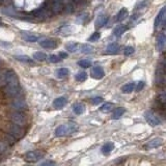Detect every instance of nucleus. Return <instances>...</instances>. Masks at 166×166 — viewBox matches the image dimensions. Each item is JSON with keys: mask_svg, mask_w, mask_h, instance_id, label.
I'll return each mask as SVG.
<instances>
[{"mask_svg": "<svg viewBox=\"0 0 166 166\" xmlns=\"http://www.w3.org/2000/svg\"><path fill=\"white\" fill-rule=\"evenodd\" d=\"M134 53V48H133L132 46H128V47H126L124 50V54L126 55V56H129V55H131Z\"/></svg>", "mask_w": 166, "mask_h": 166, "instance_id": "72a5a7b5", "label": "nucleus"}, {"mask_svg": "<svg viewBox=\"0 0 166 166\" xmlns=\"http://www.w3.org/2000/svg\"><path fill=\"white\" fill-rule=\"evenodd\" d=\"M165 44H166V37L164 33H159L158 37H157V50L159 52H162L165 48Z\"/></svg>", "mask_w": 166, "mask_h": 166, "instance_id": "ddd939ff", "label": "nucleus"}, {"mask_svg": "<svg viewBox=\"0 0 166 166\" xmlns=\"http://www.w3.org/2000/svg\"><path fill=\"white\" fill-rule=\"evenodd\" d=\"M73 110L76 114H82L83 112L85 111V106L81 103L75 104V105L73 106Z\"/></svg>", "mask_w": 166, "mask_h": 166, "instance_id": "5701e85b", "label": "nucleus"}, {"mask_svg": "<svg viewBox=\"0 0 166 166\" xmlns=\"http://www.w3.org/2000/svg\"><path fill=\"white\" fill-rule=\"evenodd\" d=\"M102 102H103V99L101 97H97V98H94V99L91 100V104H94V105H98V104H100Z\"/></svg>", "mask_w": 166, "mask_h": 166, "instance_id": "f704fd0d", "label": "nucleus"}, {"mask_svg": "<svg viewBox=\"0 0 166 166\" xmlns=\"http://www.w3.org/2000/svg\"><path fill=\"white\" fill-rule=\"evenodd\" d=\"M91 77L94 79H102L105 76V72H104L103 68L100 66H96L91 69Z\"/></svg>", "mask_w": 166, "mask_h": 166, "instance_id": "f8f14e48", "label": "nucleus"}, {"mask_svg": "<svg viewBox=\"0 0 166 166\" xmlns=\"http://www.w3.org/2000/svg\"><path fill=\"white\" fill-rule=\"evenodd\" d=\"M124 113V108H121V107L116 108L114 110L113 113H112V118H113V120H117V118H120Z\"/></svg>", "mask_w": 166, "mask_h": 166, "instance_id": "393cba45", "label": "nucleus"}, {"mask_svg": "<svg viewBox=\"0 0 166 166\" xmlns=\"http://www.w3.org/2000/svg\"><path fill=\"white\" fill-rule=\"evenodd\" d=\"M59 57H60V58H66L67 57V56H68V54H67V53H63V52H60V53H59Z\"/></svg>", "mask_w": 166, "mask_h": 166, "instance_id": "58836bf2", "label": "nucleus"}, {"mask_svg": "<svg viewBox=\"0 0 166 166\" xmlns=\"http://www.w3.org/2000/svg\"><path fill=\"white\" fill-rule=\"evenodd\" d=\"M127 30H128V27H127V26H124V25H118L117 27L113 30V34L115 35V37H121V35H123Z\"/></svg>", "mask_w": 166, "mask_h": 166, "instance_id": "6ab92c4d", "label": "nucleus"}, {"mask_svg": "<svg viewBox=\"0 0 166 166\" xmlns=\"http://www.w3.org/2000/svg\"><path fill=\"white\" fill-rule=\"evenodd\" d=\"M78 64L81 68H84V69H87V68L90 67L91 62L90 60H87V59H83V60H80L78 61Z\"/></svg>", "mask_w": 166, "mask_h": 166, "instance_id": "7c9ffc66", "label": "nucleus"}, {"mask_svg": "<svg viewBox=\"0 0 166 166\" xmlns=\"http://www.w3.org/2000/svg\"><path fill=\"white\" fill-rule=\"evenodd\" d=\"M7 132H8V134L14 136V137L17 139L21 138L23 135H24V130L22 129V127L17 124H14V123L7 126Z\"/></svg>", "mask_w": 166, "mask_h": 166, "instance_id": "7ed1b4c3", "label": "nucleus"}, {"mask_svg": "<svg viewBox=\"0 0 166 166\" xmlns=\"http://www.w3.org/2000/svg\"><path fill=\"white\" fill-rule=\"evenodd\" d=\"M33 58L38 61H45L47 59V55L44 52H35L33 54Z\"/></svg>", "mask_w": 166, "mask_h": 166, "instance_id": "a878e982", "label": "nucleus"}, {"mask_svg": "<svg viewBox=\"0 0 166 166\" xmlns=\"http://www.w3.org/2000/svg\"><path fill=\"white\" fill-rule=\"evenodd\" d=\"M127 17H128V10L124 7L118 11V14L116 15V18H115V21H116V22H121V21H124Z\"/></svg>", "mask_w": 166, "mask_h": 166, "instance_id": "a211bd4d", "label": "nucleus"}, {"mask_svg": "<svg viewBox=\"0 0 166 166\" xmlns=\"http://www.w3.org/2000/svg\"><path fill=\"white\" fill-rule=\"evenodd\" d=\"M100 37H101V33H100V32H94V33H93L90 37L88 41H90V42H96L98 40H100Z\"/></svg>", "mask_w": 166, "mask_h": 166, "instance_id": "473e14b6", "label": "nucleus"}, {"mask_svg": "<svg viewBox=\"0 0 166 166\" xmlns=\"http://www.w3.org/2000/svg\"><path fill=\"white\" fill-rule=\"evenodd\" d=\"M108 21V16H106V15H101V16L98 17V19L96 21V27L97 28H100L104 26L107 23Z\"/></svg>", "mask_w": 166, "mask_h": 166, "instance_id": "f3484780", "label": "nucleus"}, {"mask_svg": "<svg viewBox=\"0 0 166 166\" xmlns=\"http://www.w3.org/2000/svg\"><path fill=\"white\" fill-rule=\"evenodd\" d=\"M55 162H51V161H47V162H43L41 163V165H54Z\"/></svg>", "mask_w": 166, "mask_h": 166, "instance_id": "4c0bfd02", "label": "nucleus"}, {"mask_svg": "<svg viewBox=\"0 0 166 166\" xmlns=\"http://www.w3.org/2000/svg\"><path fill=\"white\" fill-rule=\"evenodd\" d=\"M162 144H163V139L157 137L147 142V143L145 144V149H155V147L161 146Z\"/></svg>", "mask_w": 166, "mask_h": 166, "instance_id": "4468645a", "label": "nucleus"}, {"mask_svg": "<svg viewBox=\"0 0 166 166\" xmlns=\"http://www.w3.org/2000/svg\"><path fill=\"white\" fill-rule=\"evenodd\" d=\"M21 37H22L24 41L29 42V43H34V42H37L40 38L37 34H34L29 31H21Z\"/></svg>", "mask_w": 166, "mask_h": 166, "instance_id": "9d476101", "label": "nucleus"}, {"mask_svg": "<svg viewBox=\"0 0 166 166\" xmlns=\"http://www.w3.org/2000/svg\"><path fill=\"white\" fill-rule=\"evenodd\" d=\"M11 120L13 121L14 124H17L21 127H23V126H25V124H26V116L22 112L17 111L11 115Z\"/></svg>", "mask_w": 166, "mask_h": 166, "instance_id": "423d86ee", "label": "nucleus"}, {"mask_svg": "<svg viewBox=\"0 0 166 166\" xmlns=\"http://www.w3.org/2000/svg\"><path fill=\"white\" fill-rule=\"evenodd\" d=\"M40 45L46 49H54L58 46V42L52 40V38H45L40 42Z\"/></svg>", "mask_w": 166, "mask_h": 166, "instance_id": "1a4fd4ad", "label": "nucleus"}, {"mask_svg": "<svg viewBox=\"0 0 166 166\" xmlns=\"http://www.w3.org/2000/svg\"><path fill=\"white\" fill-rule=\"evenodd\" d=\"M11 107L16 109L17 111H23L27 108V105H26V102L23 99H16L11 103Z\"/></svg>", "mask_w": 166, "mask_h": 166, "instance_id": "9b49d317", "label": "nucleus"}, {"mask_svg": "<svg viewBox=\"0 0 166 166\" xmlns=\"http://www.w3.org/2000/svg\"><path fill=\"white\" fill-rule=\"evenodd\" d=\"M70 74V71L66 69V68H61L56 71V77L59 79H62V78H66V77Z\"/></svg>", "mask_w": 166, "mask_h": 166, "instance_id": "4be33fe9", "label": "nucleus"}, {"mask_svg": "<svg viewBox=\"0 0 166 166\" xmlns=\"http://www.w3.org/2000/svg\"><path fill=\"white\" fill-rule=\"evenodd\" d=\"M64 8L63 3L60 1V0H55V1L52 2L51 7H50V11H51L52 15H57L60 14Z\"/></svg>", "mask_w": 166, "mask_h": 166, "instance_id": "6e6552de", "label": "nucleus"}, {"mask_svg": "<svg viewBox=\"0 0 166 166\" xmlns=\"http://www.w3.org/2000/svg\"><path fill=\"white\" fill-rule=\"evenodd\" d=\"M165 18H166V7H163L155 20V29L162 27L165 24Z\"/></svg>", "mask_w": 166, "mask_h": 166, "instance_id": "0eeeda50", "label": "nucleus"}, {"mask_svg": "<svg viewBox=\"0 0 166 166\" xmlns=\"http://www.w3.org/2000/svg\"><path fill=\"white\" fill-rule=\"evenodd\" d=\"M48 60H49L50 62H52V63H56V62L60 61V60H61V58L59 57L58 55H54V54H52V55H50L49 57H48Z\"/></svg>", "mask_w": 166, "mask_h": 166, "instance_id": "2f4dec72", "label": "nucleus"}, {"mask_svg": "<svg viewBox=\"0 0 166 166\" xmlns=\"http://www.w3.org/2000/svg\"><path fill=\"white\" fill-rule=\"evenodd\" d=\"M5 150H7V145L3 142H0V153H3Z\"/></svg>", "mask_w": 166, "mask_h": 166, "instance_id": "e433bc0d", "label": "nucleus"}, {"mask_svg": "<svg viewBox=\"0 0 166 166\" xmlns=\"http://www.w3.org/2000/svg\"><path fill=\"white\" fill-rule=\"evenodd\" d=\"M135 88V83L134 82H130V83H127L124 86H123V93L124 94H130L134 90Z\"/></svg>", "mask_w": 166, "mask_h": 166, "instance_id": "b1692460", "label": "nucleus"}, {"mask_svg": "<svg viewBox=\"0 0 166 166\" xmlns=\"http://www.w3.org/2000/svg\"><path fill=\"white\" fill-rule=\"evenodd\" d=\"M118 50H120V46L117 45V44H110L107 48L105 50V54H109V55H112V54H116L118 52Z\"/></svg>", "mask_w": 166, "mask_h": 166, "instance_id": "2eb2a0df", "label": "nucleus"}, {"mask_svg": "<svg viewBox=\"0 0 166 166\" xmlns=\"http://www.w3.org/2000/svg\"><path fill=\"white\" fill-rule=\"evenodd\" d=\"M67 104V99L64 97H59L57 99L54 100V102H53V106H54L55 108H62L64 107V105Z\"/></svg>", "mask_w": 166, "mask_h": 166, "instance_id": "dca6fc26", "label": "nucleus"}, {"mask_svg": "<svg viewBox=\"0 0 166 166\" xmlns=\"http://www.w3.org/2000/svg\"><path fill=\"white\" fill-rule=\"evenodd\" d=\"M144 117L146 121L149 123L151 126L155 127V126H159L160 124H161V120H160V117L157 115L156 113H154L153 111H145L144 113Z\"/></svg>", "mask_w": 166, "mask_h": 166, "instance_id": "39448f33", "label": "nucleus"}, {"mask_svg": "<svg viewBox=\"0 0 166 166\" xmlns=\"http://www.w3.org/2000/svg\"><path fill=\"white\" fill-rule=\"evenodd\" d=\"M113 107H114V105L112 103H105L102 107L100 108V110L102 112H108V111H110Z\"/></svg>", "mask_w": 166, "mask_h": 166, "instance_id": "c756f323", "label": "nucleus"}, {"mask_svg": "<svg viewBox=\"0 0 166 166\" xmlns=\"http://www.w3.org/2000/svg\"><path fill=\"white\" fill-rule=\"evenodd\" d=\"M75 78L77 81H79V82H83V81H85L87 78V74L85 73V72H79L77 75L75 76Z\"/></svg>", "mask_w": 166, "mask_h": 166, "instance_id": "c85d7f7f", "label": "nucleus"}, {"mask_svg": "<svg viewBox=\"0 0 166 166\" xmlns=\"http://www.w3.org/2000/svg\"><path fill=\"white\" fill-rule=\"evenodd\" d=\"M45 156V153L42 152V151H30V152L26 153L25 154V161L26 162H37L38 160H41L43 157Z\"/></svg>", "mask_w": 166, "mask_h": 166, "instance_id": "20e7f679", "label": "nucleus"}, {"mask_svg": "<svg viewBox=\"0 0 166 166\" xmlns=\"http://www.w3.org/2000/svg\"><path fill=\"white\" fill-rule=\"evenodd\" d=\"M143 87H144V82L143 81H140V82H138V85H137V87H136V90L140 91Z\"/></svg>", "mask_w": 166, "mask_h": 166, "instance_id": "c9c22d12", "label": "nucleus"}, {"mask_svg": "<svg viewBox=\"0 0 166 166\" xmlns=\"http://www.w3.org/2000/svg\"><path fill=\"white\" fill-rule=\"evenodd\" d=\"M79 46L80 45L77 43H70L66 46V48H67V50H69L70 52H76L77 50L79 49Z\"/></svg>", "mask_w": 166, "mask_h": 166, "instance_id": "bb28decb", "label": "nucleus"}, {"mask_svg": "<svg viewBox=\"0 0 166 166\" xmlns=\"http://www.w3.org/2000/svg\"><path fill=\"white\" fill-rule=\"evenodd\" d=\"M15 58L19 61H22V62H26V63H29V64H33L34 61L32 60V58H30L29 56L27 55H17L15 56Z\"/></svg>", "mask_w": 166, "mask_h": 166, "instance_id": "412c9836", "label": "nucleus"}, {"mask_svg": "<svg viewBox=\"0 0 166 166\" xmlns=\"http://www.w3.org/2000/svg\"><path fill=\"white\" fill-rule=\"evenodd\" d=\"M114 149V145L112 142H108V143H105L102 146V153L104 155H108L112 152V150Z\"/></svg>", "mask_w": 166, "mask_h": 166, "instance_id": "aec40b11", "label": "nucleus"}, {"mask_svg": "<svg viewBox=\"0 0 166 166\" xmlns=\"http://www.w3.org/2000/svg\"><path fill=\"white\" fill-rule=\"evenodd\" d=\"M0 84L4 85V94L7 97H16L19 93V81L14 71H4L0 74Z\"/></svg>", "mask_w": 166, "mask_h": 166, "instance_id": "f257e3e1", "label": "nucleus"}, {"mask_svg": "<svg viewBox=\"0 0 166 166\" xmlns=\"http://www.w3.org/2000/svg\"><path fill=\"white\" fill-rule=\"evenodd\" d=\"M79 47L82 53H90V52H93V50H94L93 47L90 45H88V44H84V45H81Z\"/></svg>", "mask_w": 166, "mask_h": 166, "instance_id": "cd10ccee", "label": "nucleus"}, {"mask_svg": "<svg viewBox=\"0 0 166 166\" xmlns=\"http://www.w3.org/2000/svg\"><path fill=\"white\" fill-rule=\"evenodd\" d=\"M1 26H4V24H3V22H2V21L0 20V27H1Z\"/></svg>", "mask_w": 166, "mask_h": 166, "instance_id": "ea45409f", "label": "nucleus"}, {"mask_svg": "<svg viewBox=\"0 0 166 166\" xmlns=\"http://www.w3.org/2000/svg\"><path fill=\"white\" fill-rule=\"evenodd\" d=\"M77 131H78V126L76 124H63L55 130V135L57 137H62V136L72 135Z\"/></svg>", "mask_w": 166, "mask_h": 166, "instance_id": "f03ea898", "label": "nucleus"}]
</instances>
